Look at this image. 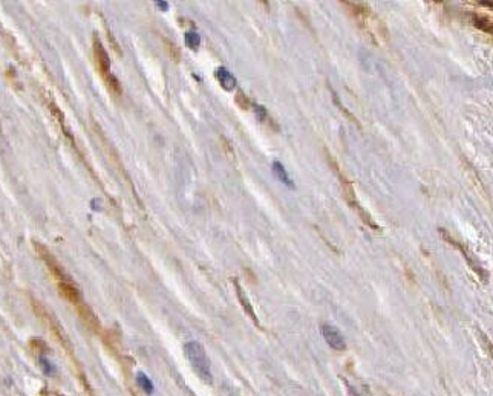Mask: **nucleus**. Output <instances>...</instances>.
I'll return each instance as SVG.
<instances>
[{"instance_id": "nucleus-1", "label": "nucleus", "mask_w": 493, "mask_h": 396, "mask_svg": "<svg viewBox=\"0 0 493 396\" xmlns=\"http://www.w3.org/2000/svg\"><path fill=\"white\" fill-rule=\"evenodd\" d=\"M184 353L188 359V363L191 364L193 370L196 372V375L201 378V380L207 384L213 383L210 361H208V356H207L204 347L199 343H196V341H190V343L184 344Z\"/></svg>"}, {"instance_id": "nucleus-2", "label": "nucleus", "mask_w": 493, "mask_h": 396, "mask_svg": "<svg viewBox=\"0 0 493 396\" xmlns=\"http://www.w3.org/2000/svg\"><path fill=\"white\" fill-rule=\"evenodd\" d=\"M32 246H34V249H35V253H37V256H39V257L45 262V265L48 266V269H49V273L52 274V277L57 279V282H72V280H70V277H69V274L64 271L63 266L60 265V262H59L54 256H52V253H51V251H49L45 245H42V243L37 242V240H34V242H32Z\"/></svg>"}, {"instance_id": "nucleus-3", "label": "nucleus", "mask_w": 493, "mask_h": 396, "mask_svg": "<svg viewBox=\"0 0 493 396\" xmlns=\"http://www.w3.org/2000/svg\"><path fill=\"white\" fill-rule=\"evenodd\" d=\"M92 51H94V60H95V64H97V69L100 72V75L101 78H108L111 75V60H109V56H108V52H106L101 40L97 37V34H94V37H92Z\"/></svg>"}, {"instance_id": "nucleus-4", "label": "nucleus", "mask_w": 493, "mask_h": 396, "mask_svg": "<svg viewBox=\"0 0 493 396\" xmlns=\"http://www.w3.org/2000/svg\"><path fill=\"white\" fill-rule=\"evenodd\" d=\"M320 329H322V335H323V338L326 341V344L329 347H332L334 350H345L346 349L345 338H343L342 332L336 326L325 323V325H322Z\"/></svg>"}, {"instance_id": "nucleus-5", "label": "nucleus", "mask_w": 493, "mask_h": 396, "mask_svg": "<svg viewBox=\"0 0 493 396\" xmlns=\"http://www.w3.org/2000/svg\"><path fill=\"white\" fill-rule=\"evenodd\" d=\"M439 232H441V234H443V237L446 239V242H447V243L453 245L455 248H458V249H460V251H461V254H463V256L466 257V260L469 262V265H470V266H472V268L475 269V271H477V273H478V274L481 276V279H483V280H486V273H484V271H483V269L480 268V265H478L477 262H475V260L472 259V256L469 254V251H467V249H466V248H464V246H463L461 243H458V242H456V240H455L453 237H450V236H449V234H447V231H446V229H443V228H439Z\"/></svg>"}, {"instance_id": "nucleus-6", "label": "nucleus", "mask_w": 493, "mask_h": 396, "mask_svg": "<svg viewBox=\"0 0 493 396\" xmlns=\"http://www.w3.org/2000/svg\"><path fill=\"white\" fill-rule=\"evenodd\" d=\"M233 284H235V289H236V295H238V300H239V303H241V306H242V308H244V311L246 312V315H248L254 323H256V325H257V328H260V323H259V318H257V315H256V312H254V309H253V306H251V303H250V300H248V297H246V294L244 292V289H242V287H241V284H239V282H238V279H233Z\"/></svg>"}, {"instance_id": "nucleus-7", "label": "nucleus", "mask_w": 493, "mask_h": 396, "mask_svg": "<svg viewBox=\"0 0 493 396\" xmlns=\"http://www.w3.org/2000/svg\"><path fill=\"white\" fill-rule=\"evenodd\" d=\"M216 77H218L219 84L222 86L224 91L232 92V91H235V89H236V84H238L236 77H235L228 69H225V67H222V66L218 67V69H216Z\"/></svg>"}, {"instance_id": "nucleus-8", "label": "nucleus", "mask_w": 493, "mask_h": 396, "mask_svg": "<svg viewBox=\"0 0 493 396\" xmlns=\"http://www.w3.org/2000/svg\"><path fill=\"white\" fill-rule=\"evenodd\" d=\"M59 291L70 303H75V304L80 303V292L72 282H59Z\"/></svg>"}, {"instance_id": "nucleus-9", "label": "nucleus", "mask_w": 493, "mask_h": 396, "mask_svg": "<svg viewBox=\"0 0 493 396\" xmlns=\"http://www.w3.org/2000/svg\"><path fill=\"white\" fill-rule=\"evenodd\" d=\"M273 171H274V174L277 176V179H279L280 182H284V184H285L287 187H290V188L294 187V182L290 179V176H288V173H287L284 164H282L280 161H274V163H273Z\"/></svg>"}, {"instance_id": "nucleus-10", "label": "nucleus", "mask_w": 493, "mask_h": 396, "mask_svg": "<svg viewBox=\"0 0 493 396\" xmlns=\"http://www.w3.org/2000/svg\"><path fill=\"white\" fill-rule=\"evenodd\" d=\"M49 111H51V115L54 116V119L57 121V124L60 125V129L63 130V133L66 136H69L70 139H74L72 136H70V133L67 132V125H66V119H64V113L59 109V107L56 104H49Z\"/></svg>"}, {"instance_id": "nucleus-11", "label": "nucleus", "mask_w": 493, "mask_h": 396, "mask_svg": "<svg viewBox=\"0 0 493 396\" xmlns=\"http://www.w3.org/2000/svg\"><path fill=\"white\" fill-rule=\"evenodd\" d=\"M470 19H472V23H473L475 26H477L478 29L492 34L493 26H492V20L489 19V17L481 15V14H472V15H470Z\"/></svg>"}, {"instance_id": "nucleus-12", "label": "nucleus", "mask_w": 493, "mask_h": 396, "mask_svg": "<svg viewBox=\"0 0 493 396\" xmlns=\"http://www.w3.org/2000/svg\"><path fill=\"white\" fill-rule=\"evenodd\" d=\"M184 42L191 51H198L201 46V35L195 31H188L184 34Z\"/></svg>"}, {"instance_id": "nucleus-13", "label": "nucleus", "mask_w": 493, "mask_h": 396, "mask_svg": "<svg viewBox=\"0 0 493 396\" xmlns=\"http://www.w3.org/2000/svg\"><path fill=\"white\" fill-rule=\"evenodd\" d=\"M254 112H256L257 118H259L262 122H267V124L273 125L274 129H277V127H276V124H274V122L271 121V118H270V113H268V111H267L265 107H263L262 104H254Z\"/></svg>"}, {"instance_id": "nucleus-14", "label": "nucleus", "mask_w": 493, "mask_h": 396, "mask_svg": "<svg viewBox=\"0 0 493 396\" xmlns=\"http://www.w3.org/2000/svg\"><path fill=\"white\" fill-rule=\"evenodd\" d=\"M104 83H106V86H108V89H109V91L112 92V94H115V95H120L121 94V86H120V83H118V80L111 74L108 78H104Z\"/></svg>"}, {"instance_id": "nucleus-15", "label": "nucleus", "mask_w": 493, "mask_h": 396, "mask_svg": "<svg viewBox=\"0 0 493 396\" xmlns=\"http://www.w3.org/2000/svg\"><path fill=\"white\" fill-rule=\"evenodd\" d=\"M138 383H139L141 389H143L146 393H152L153 392V384H152V381L149 380V378L144 373H139L138 375Z\"/></svg>"}, {"instance_id": "nucleus-16", "label": "nucleus", "mask_w": 493, "mask_h": 396, "mask_svg": "<svg viewBox=\"0 0 493 396\" xmlns=\"http://www.w3.org/2000/svg\"><path fill=\"white\" fill-rule=\"evenodd\" d=\"M236 103H238V106L241 107V109H248V107H250V100H248V97H246L242 91H238V94H236Z\"/></svg>"}, {"instance_id": "nucleus-17", "label": "nucleus", "mask_w": 493, "mask_h": 396, "mask_svg": "<svg viewBox=\"0 0 493 396\" xmlns=\"http://www.w3.org/2000/svg\"><path fill=\"white\" fill-rule=\"evenodd\" d=\"M42 366H43V369H45V372L46 373H49V375H52V373H54V367H52V364L49 363V361H46V359L45 358H42Z\"/></svg>"}, {"instance_id": "nucleus-18", "label": "nucleus", "mask_w": 493, "mask_h": 396, "mask_svg": "<svg viewBox=\"0 0 493 396\" xmlns=\"http://www.w3.org/2000/svg\"><path fill=\"white\" fill-rule=\"evenodd\" d=\"M155 5H156V6H160L161 11H167V8H169V5H167L166 2H156Z\"/></svg>"}]
</instances>
